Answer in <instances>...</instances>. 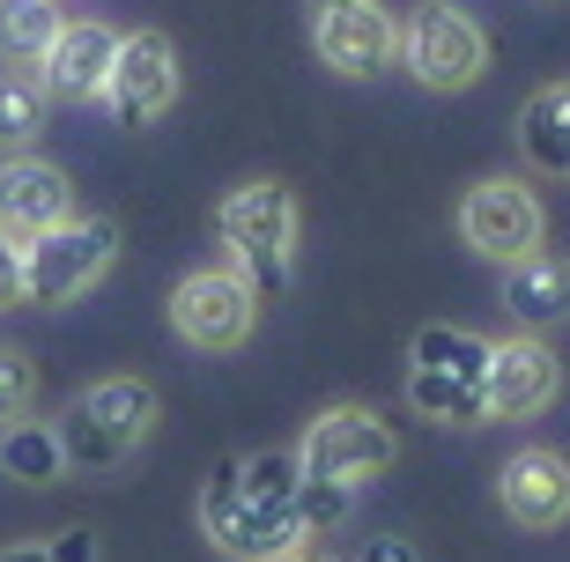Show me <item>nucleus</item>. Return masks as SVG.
Listing matches in <instances>:
<instances>
[{
	"mask_svg": "<svg viewBox=\"0 0 570 562\" xmlns=\"http://www.w3.org/2000/svg\"><path fill=\"white\" fill-rule=\"evenodd\" d=\"M296 193L282 178H245L237 193H223L215 208V237H223V259H230L245 282L259 289V304H275L296 282Z\"/></svg>",
	"mask_w": 570,
	"mask_h": 562,
	"instance_id": "1",
	"label": "nucleus"
},
{
	"mask_svg": "<svg viewBox=\"0 0 570 562\" xmlns=\"http://www.w3.org/2000/svg\"><path fill=\"white\" fill-rule=\"evenodd\" d=\"M52 430H60L67 474H111L156 430V385L148 377H97V385H82L67 400V415Z\"/></svg>",
	"mask_w": 570,
	"mask_h": 562,
	"instance_id": "2",
	"label": "nucleus"
},
{
	"mask_svg": "<svg viewBox=\"0 0 570 562\" xmlns=\"http://www.w3.org/2000/svg\"><path fill=\"white\" fill-rule=\"evenodd\" d=\"M119 259V223L111 215H67L22 245V304H75L111 274Z\"/></svg>",
	"mask_w": 570,
	"mask_h": 562,
	"instance_id": "3",
	"label": "nucleus"
},
{
	"mask_svg": "<svg viewBox=\"0 0 570 562\" xmlns=\"http://www.w3.org/2000/svg\"><path fill=\"white\" fill-rule=\"evenodd\" d=\"M200 533L230 562H296L312 548V533L296 525V511H267L237 489V459H215L200 481Z\"/></svg>",
	"mask_w": 570,
	"mask_h": 562,
	"instance_id": "4",
	"label": "nucleus"
},
{
	"mask_svg": "<svg viewBox=\"0 0 570 562\" xmlns=\"http://www.w3.org/2000/svg\"><path fill=\"white\" fill-rule=\"evenodd\" d=\"M393 459H401L393 422H385L379 407H356V400L326 407V415L296 437V466H304V481H341V489H363V481H379Z\"/></svg>",
	"mask_w": 570,
	"mask_h": 562,
	"instance_id": "5",
	"label": "nucleus"
},
{
	"mask_svg": "<svg viewBox=\"0 0 570 562\" xmlns=\"http://www.w3.org/2000/svg\"><path fill=\"white\" fill-rule=\"evenodd\" d=\"M401 67L415 75L423 89L452 97V89H474L489 75V38L482 22L452 8V0H423L415 16L401 22Z\"/></svg>",
	"mask_w": 570,
	"mask_h": 562,
	"instance_id": "6",
	"label": "nucleus"
},
{
	"mask_svg": "<svg viewBox=\"0 0 570 562\" xmlns=\"http://www.w3.org/2000/svg\"><path fill=\"white\" fill-rule=\"evenodd\" d=\"M259 326V289L223 259V267H193L178 289H170V334L200 355H230L245 348Z\"/></svg>",
	"mask_w": 570,
	"mask_h": 562,
	"instance_id": "7",
	"label": "nucleus"
},
{
	"mask_svg": "<svg viewBox=\"0 0 570 562\" xmlns=\"http://www.w3.org/2000/svg\"><path fill=\"white\" fill-rule=\"evenodd\" d=\"M460 245L482 252L489 267H511V259H533L541 252V237H549V215H541V200H533V186H519V178H474V186L460 193Z\"/></svg>",
	"mask_w": 570,
	"mask_h": 562,
	"instance_id": "8",
	"label": "nucleus"
},
{
	"mask_svg": "<svg viewBox=\"0 0 570 562\" xmlns=\"http://www.w3.org/2000/svg\"><path fill=\"white\" fill-rule=\"evenodd\" d=\"M170 105H178V45H170L164 30H127V38H119V60H111V75H105V111L141 134V126H156Z\"/></svg>",
	"mask_w": 570,
	"mask_h": 562,
	"instance_id": "9",
	"label": "nucleus"
},
{
	"mask_svg": "<svg viewBox=\"0 0 570 562\" xmlns=\"http://www.w3.org/2000/svg\"><path fill=\"white\" fill-rule=\"evenodd\" d=\"M556 393H563V363H556V348L541 334L489 341V371H482L489 422H533Z\"/></svg>",
	"mask_w": 570,
	"mask_h": 562,
	"instance_id": "10",
	"label": "nucleus"
},
{
	"mask_svg": "<svg viewBox=\"0 0 570 562\" xmlns=\"http://www.w3.org/2000/svg\"><path fill=\"white\" fill-rule=\"evenodd\" d=\"M312 45H318V60L334 67V75L371 82V75H385V67L401 60V22H393L385 0H348V8L312 16Z\"/></svg>",
	"mask_w": 570,
	"mask_h": 562,
	"instance_id": "11",
	"label": "nucleus"
},
{
	"mask_svg": "<svg viewBox=\"0 0 570 562\" xmlns=\"http://www.w3.org/2000/svg\"><path fill=\"white\" fill-rule=\"evenodd\" d=\"M111 60H119V30H111V22H97V16L60 22V38L45 45V60H38V82H45V97H60V105H97Z\"/></svg>",
	"mask_w": 570,
	"mask_h": 562,
	"instance_id": "12",
	"label": "nucleus"
},
{
	"mask_svg": "<svg viewBox=\"0 0 570 562\" xmlns=\"http://www.w3.org/2000/svg\"><path fill=\"white\" fill-rule=\"evenodd\" d=\"M497 503H504L511 525H527V533H556V525L570 519V459L549 452V444L511 452L504 474H497Z\"/></svg>",
	"mask_w": 570,
	"mask_h": 562,
	"instance_id": "13",
	"label": "nucleus"
},
{
	"mask_svg": "<svg viewBox=\"0 0 570 562\" xmlns=\"http://www.w3.org/2000/svg\"><path fill=\"white\" fill-rule=\"evenodd\" d=\"M75 215V186H67L60 164H45V156H30V148H16V156H0V229L8 237H38V229L67 223Z\"/></svg>",
	"mask_w": 570,
	"mask_h": 562,
	"instance_id": "14",
	"label": "nucleus"
},
{
	"mask_svg": "<svg viewBox=\"0 0 570 562\" xmlns=\"http://www.w3.org/2000/svg\"><path fill=\"white\" fill-rule=\"evenodd\" d=\"M504 312L519 318V334H549L570 318V259L556 252H533V259H511L504 267Z\"/></svg>",
	"mask_w": 570,
	"mask_h": 562,
	"instance_id": "15",
	"label": "nucleus"
},
{
	"mask_svg": "<svg viewBox=\"0 0 570 562\" xmlns=\"http://www.w3.org/2000/svg\"><path fill=\"white\" fill-rule=\"evenodd\" d=\"M519 156L541 178H570V82L533 89L519 105Z\"/></svg>",
	"mask_w": 570,
	"mask_h": 562,
	"instance_id": "16",
	"label": "nucleus"
},
{
	"mask_svg": "<svg viewBox=\"0 0 570 562\" xmlns=\"http://www.w3.org/2000/svg\"><path fill=\"white\" fill-rule=\"evenodd\" d=\"M407 407L438 430H482L489 422V400L474 377H444V371H415L407 363Z\"/></svg>",
	"mask_w": 570,
	"mask_h": 562,
	"instance_id": "17",
	"label": "nucleus"
},
{
	"mask_svg": "<svg viewBox=\"0 0 570 562\" xmlns=\"http://www.w3.org/2000/svg\"><path fill=\"white\" fill-rule=\"evenodd\" d=\"M0 474L22 481V489H52L67 474V452H60V430L52 422H0Z\"/></svg>",
	"mask_w": 570,
	"mask_h": 562,
	"instance_id": "18",
	"label": "nucleus"
},
{
	"mask_svg": "<svg viewBox=\"0 0 570 562\" xmlns=\"http://www.w3.org/2000/svg\"><path fill=\"white\" fill-rule=\"evenodd\" d=\"M60 0H0V67H30L38 75L45 45L60 38Z\"/></svg>",
	"mask_w": 570,
	"mask_h": 562,
	"instance_id": "19",
	"label": "nucleus"
},
{
	"mask_svg": "<svg viewBox=\"0 0 570 562\" xmlns=\"http://www.w3.org/2000/svg\"><path fill=\"white\" fill-rule=\"evenodd\" d=\"M407 363L415 371H444V377H474L482 385V371H489V341L482 334H466V326H423V334L407 341Z\"/></svg>",
	"mask_w": 570,
	"mask_h": 562,
	"instance_id": "20",
	"label": "nucleus"
},
{
	"mask_svg": "<svg viewBox=\"0 0 570 562\" xmlns=\"http://www.w3.org/2000/svg\"><path fill=\"white\" fill-rule=\"evenodd\" d=\"M45 105H52V97H45V82L30 67H8V75H0V148H8V156L45 134Z\"/></svg>",
	"mask_w": 570,
	"mask_h": 562,
	"instance_id": "21",
	"label": "nucleus"
},
{
	"mask_svg": "<svg viewBox=\"0 0 570 562\" xmlns=\"http://www.w3.org/2000/svg\"><path fill=\"white\" fill-rule=\"evenodd\" d=\"M348 511H356V489H341V481H296V525H304L312 541L334 533Z\"/></svg>",
	"mask_w": 570,
	"mask_h": 562,
	"instance_id": "22",
	"label": "nucleus"
},
{
	"mask_svg": "<svg viewBox=\"0 0 570 562\" xmlns=\"http://www.w3.org/2000/svg\"><path fill=\"white\" fill-rule=\"evenodd\" d=\"M38 407V363L0 341V422H22Z\"/></svg>",
	"mask_w": 570,
	"mask_h": 562,
	"instance_id": "23",
	"label": "nucleus"
},
{
	"mask_svg": "<svg viewBox=\"0 0 570 562\" xmlns=\"http://www.w3.org/2000/svg\"><path fill=\"white\" fill-rule=\"evenodd\" d=\"M22 304V237L0 229V312H16Z\"/></svg>",
	"mask_w": 570,
	"mask_h": 562,
	"instance_id": "24",
	"label": "nucleus"
},
{
	"mask_svg": "<svg viewBox=\"0 0 570 562\" xmlns=\"http://www.w3.org/2000/svg\"><path fill=\"white\" fill-rule=\"evenodd\" d=\"M45 555L52 562H97V533H89V525H67V533L45 541Z\"/></svg>",
	"mask_w": 570,
	"mask_h": 562,
	"instance_id": "25",
	"label": "nucleus"
},
{
	"mask_svg": "<svg viewBox=\"0 0 570 562\" xmlns=\"http://www.w3.org/2000/svg\"><path fill=\"white\" fill-rule=\"evenodd\" d=\"M363 562H423V555H415V541H401V533H379V541L363 548Z\"/></svg>",
	"mask_w": 570,
	"mask_h": 562,
	"instance_id": "26",
	"label": "nucleus"
},
{
	"mask_svg": "<svg viewBox=\"0 0 570 562\" xmlns=\"http://www.w3.org/2000/svg\"><path fill=\"white\" fill-rule=\"evenodd\" d=\"M0 562H52V555H45V541H30V548H0Z\"/></svg>",
	"mask_w": 570,
	"mask_h": 562,
	"instance_id": "27",
	"label": "nucleus"
},
{
	"mask_svg": "<svg viewBox=\"0 0 570 562\" xmlns=\"http://www.w3.org/2000/svg\"><path fill=\"white\" fill-rule=\"evenodd\" d=\"M304 8H312V16H326V8H348V0H304Z\"/></svg>",
	"mask_w": 570,
	"mask_h": 562,
	"instance_id": "28",
	"label": "nucleus"
},
{
	"mask_svg": "<svg viewBox=\"0 0 570 562\" xmlns=\"http://www.w3.org/2000/svg\"><path fill=\"white\" fill-rule=\"evenodd\" d=\"M296 562H318V555H296Z\"/></svg>",
	"mask_w": 570,
	"mask_h": 562,
	"instance_id": "29",
	"label": "nucleus"
}]
</instances>
